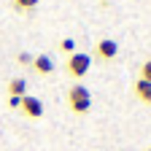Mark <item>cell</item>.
Segmentation results:
<instances>
[{
    "mask_svg": "<svg viewBox=\"0 0 151 151\" xmlns=\"http://www.w3.org/2000/svg\"><path fill=\"white\" fill-rule=\"evenodd\" d=\"M68 100H70V108H73L76 113H86V111H89V105H92V97H89V92H86V86H81V84L70 89Z\"/></svg>",
    "mask_w": 151,
    "mask_h": 151,
    "instance_id": "1",
    "label": "cell"
},
{
    "mask_svg": "<svg viewBox=\"0 0 151 151\" xmlns=\"http://www.w3.org/2000/svg\"><path fill=\"white\" fill-rule=\"evenodd\" d=\"M89 65H92V57H89V54H81V51H76V54H70V60H68V73L76 76V78H81V76H86Z\"/></svg>",
    "mask_w": 151,
    "mask_h": 151,
    "instance_id": "2",
    "label": "cell"
},
{
    "mask_svg": "<svg viewBox=\"0 0 151 151\" xmlns=\"http://www.w3.org/2000/svg\"><path fill=\"white\" fill-rule=\"evenodd\" d=\"M19 108H22L30 119H41L43 116V103L38 97H32V94H22V105H19Z\"/></svg>",
    "mask_w": 151,
    "mask_h": 151,
    "instance_id": "3",
    "label": "cell"
},
{
    "mask_svg": "<svg viewBox=\"0 0 151 151\" xmlns=\"http://www.w3.org/2000/svg\"><path fill=\"white\" fill-rule=\"evenodd\" d=\"M94 51H97V57H100V60H113V57L119 54V46H116V41H111V38H103Z\"/></svg>",
    "mask_w": 151,
    "mask_h": 151,
    "instance_id": "4",
    "label": "cell"
},
{
    "mask_svg": "<svg viewBox=\"0 0 151 151\" xmlns=\"http://www.w3.org/2000/svg\"><path fill=\"white\" fill-rule=\"evenodd\" d=\"M135 94H138L143 103H148V105H151V84H148V81L138 78V84H135Z\"/></svg>",
    "mask_w": 151,
    "mask_h": 151,
    "instance_id": "5",
    "label": "cell"
},
{
    "mask_svg": "<svg viewBox=\"0 0 151 151\" xmlns=\"http://www.w3.org/2000/svg\"><path fill=\"white\" fill-rule=\"evenodd\" d=\"M32 68H35L38 73H51V70H54V62L49 60L46 54H41V57H35V60H32Z\"/></svg>",
    "mask_w": 151,
    "mask_h": 151,
    "instance_id": "6",
    "label": "cell"
},
{
    "mask_svg": "<svg viewBox=\"0 0 151 151\" xmlns=\"http://www.w3.org/2000/svg\"><path fill=\"white\" fill-rule=\"evenodd\" d=\"M24 89H27V81H24V78H14V81L8 84V92L14 94V97H22Z\"/></svg>",
    "mask_w": 151,
    "mask_h": 151,
    "instance_id": "7",
    "label": "cell"
},
{
    "mask_svg": "<svg viewBox=\"0 0 151 151\" xmlns=\"http://www.w3.org/2000/svg\"><path fill=\"white\" fill-rule=\"evenodd\" d=\"M14 3H16V8H22V11H32L38 6V0H14Z\"/></svg>",
    "mask_w": 151,
    "mask_h": 151,
    "instance_id": "8",
    "label": "cell"
},
{
    "mask_svg": "<svg viewBox=\"0 0 151 151\" xmlns=\"http://www.w3.org/2000/svg\"><path fill=\"white\" fill-rule=\"evenodd\" d=\"M140 78L151 84V60H148V62H143V68H140Z\"/></svg>",
    "mask_w": 151,
    "mask_h": 151,
    "instance_id": "9",
    "label": "cell"
},
{
    "mask_svg": "<svg viewBox=\"0 0 151 151\" xmlns=\"http://www.w3.org/2000/svg\"><path fill=\"white\" fill-rule=\"evenodd\" d=\"M32 60H35V57H32V54H27V51L19 54V65H32Z\"/></svg>",
    "mask_w": 151,
    "mask_h": 151,
    "instance_id": "10",
    "label": "cell"
},
{
    "mask_svg": "<svg viewBox=\"0 0 151 151\" xmlns=\"http://www.w3.org/2000/svg\"><path fill=\"white\" fill-rule=\"evenodd\" d=\"M60 49H62V51H73V49H76V43H73V38H65V41L60 43Z\"/></svg>",
    "mask_w": 151,
    "mask_h": 151,
    "instance_id": "11",
    "label": "cell"
},
{
    "mask_svg": "<svg viewBox=\"0 0 151 151\" xmlns=\"http://www.w3.org/2000/svg\"><path fill=\"white\" fill-rule=\"evenodd\" d=\"M8 105L11 108H19V105H22V97H14V94H11V97H8Z\"/></svg>",
    "mask_w": 151,
    "mask_h": 151,
    "instance_id": "12",
    "label": "cell"
},
{
    "mask_svg": "<svg viewBox=\"0 0 151 151\" xmlns=\"http://www.w3.org/2000/svg\"><path fill=\"white\" fill-rule=\"evenodd\" d=\"M146 151H151V148H146Z\"/></svg>",
    "mask_w": 151,
    "mask_h": 151,
    "instance_id": "13",
    "label": "cell"
}]
</instances>
